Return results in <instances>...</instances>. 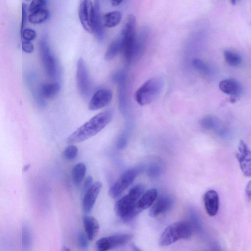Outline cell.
<instances>
[{
  "instance_id": "15",
  "label": "cell",
  "mask_w": 251,
  "mask_h": 251,
  "mask_svg": "<svg viewBox=\"0 0 251 251\" xmlns=\"http://www.w3.org/2000/svg\"><path fill=\"white\" fill-rule=\"evenodd\" d=\"M103 25V20L101 17L100 1L95 0L94 3L93 33L99 41L103 40L105 36Z\"/></svg>"
},
{
  "instance_id": "38",
  "label": "cell",
  "mask_w": 251,
  "mask_h": 251,
  "mask_svg": "<svg viewBox=\"0 0 251 251\" xmlns=\"http://www.w3.org/2000/svg\"><path fill=\"white\" fill-rule=\"evenodd\" d=\"M246 194L248 199L251 200V180L249 181L246 187Z\"/></svg>"
},
{
  "instance_id": "37",
  "label": "cell",
  "mask_w": 251,
  "mask_h": 251,
  "mask_svg": "<svg viewBox=\"0 0 251 251\" xmlns=\"http://www.w3.org/2000/svg\"><path fill=\"white\" fill-rule=\"evenodd\" d=\"M93 178L91 176H87L84 182L83 185L82 194H84L93 184Z\"/></svg>"
},
{
  "instance_id": "5",
  "label": "cell",
  "mask_w": 251,
  "mask_h": 251,
  "mask_svg": "<svg viewBox=\"0 0 251 251\" xmlns=\"http://www.w3.org/2000/svg\"><path fill=\"white\" fill-rule=\"evenodd\" d=\"M136 18L133 15L128 16L122 30V51L127 64L133 60L137 37L135 34Z\"/></svg>"
},
{
  "instance_id": "40",
  "label": "cell",
  "mask_w": 251,
  "mask_h": 251,
  "mask_svg": "<svg viewBox=\"0 0 251 251\" xmlns=\"http://www.w3.org/2000/svg\"><path fill=\"white\" fill-rule=\"evenodd\" d=\"M29 167H30V165L29 164H26V165H25L24 167L23 170L24 171H27L29 169Z\"/></svg>"
},
{
  "instance_id": "28",
  "label": "cell",
  "mask_w": 251,
  "mask_h": 251,
  "mask_svg": "<svg viewBox=\"0 0 251 251\" xmlns=\"http://www.w3.org/2000/svg\"><path fill=\"white\" fill-rule=\"evenodd\" d=\"M202 126L207 129L217 130L221 127L220 123L216 118L207 116L201 121Z\"/></svg>"
},
{
  "instance_id": "9",
  "label": "cell",
  "mask_w": 251,
  "mask_h": 251,
  "mask_svg": "<svg viewBox=\"0 0 251 251\" xmlns=\"http://www.w3.org/2000/svg\"><path fill=\"white\" fill-rule=\"evenodd\" d=\"M76 79L80 94L85 97L88 96L91 91V82L87 67L82 58H79L77 61Z\"/></svg>"
},
{
  "instance_id": "35",
  "label": "cell",
  "mask_w": 251,
  "mask_h": 251,
  "mask_svg": "<svg viewBox=\"0 0 251 251\" xmlns=\"http://www.w3.org/2000/svg\"><path fill=\"white\" fill-rule=\"evenodd\" d=\"M22 50L26 53H31L34 50L33 44L29 41H24L22 44Z\"/></svg>"
},
{
  "instance_id": "27",
  "label": "cell",
  "mask_w": 251,
  "mask_h": 251,
  "mask_svg": "<svg viewBox=\"0 0 251 251\" xmlns=\"http://www.w3.org/2000/svg\"><path fill=\"white\" fill-rule=\"evenodd\" d=\"M49 15L48 11L45 9H42L31 13L28 17V20L31 23L40 24L46 21Z\"/></svg>"
},
{
  "instance_id": "26",
  "label": "cell",
  "mask_w": 251,
  "mask_h": 251,
  "mask_svg": "<svg viewBox=\"0 0 251 251\" xmlns=\"http://www.w3.org/2000/svg\"><path fill=\"white\" fill-rule=\"evenodd\" d=\"M224 56L226 63L231 66H238L242 61L241 56L233 51L225 50L224 52Z\"/></svg>"
},
{
  "instance_id": "36",
  "label": "cell",
  "mask_w": 251,
  "mask_h": 251,
  "mask_svg": "<svg viewBox=\"0 0 251 251\" xmlns=\"http://www.w3.org/2000/svg\"><path fill=\"white\" fill-rule=\"evenodd\" d=\"M26 21V4L25 3H22V21L21 25V33L24 29V27Z\"/></svg>"
},
{
  "instance_id": "7",
  "label": "cell",
  "mask_w": 251,
  "mask_h": 251,
  "mask_svg": "<svg viewBox=\"0 0 251 251\" xmlns=\"http://www.w3.org/2000/svg\"><path fill=\"white\" fill-rule=\"evenodd\" d=\"M141 166L131 168L126 171L111 186L108 194L113 199L119 197L123 192L133 182L136 176L142 171Z\"/></svg>"
},
{
  "instance_id": "11",
  "label": "cell",
  "mask_w": 251,
  "mask_h": 251,
  "mask_svg": "<svg viewBox=\"0 0 251 251\" xmlns=\"http://www.w3.org/2000/svg\"><path fill=\"white\" fill-rule=\"evenodd\" d=\"M236 157L243 174L251 176V151L243 140L239 143Z\"/></svg>"
},
{
  "instance_id": "39",
  "label": "cell",
  "mask_w": 251,
  "mask_h": 251,
  "mask_svg": "<svg viewBox=\"0 0 251 251\" xmlns=\"http://www.w3.org/2000/svg\"><path fill=\"white\" fill-rule=\"evenodd\" d=\"M122 2V0H113L111 1V4L113 6H116L119 5Z\"/></svg>"
},
{
  "instance_id": "3",
  "label": "cell",
  "mask_w": 251,
  "mask_h": 251,
  "mask_svg": "<svg viewBox=\"0 0 251 251\" xmlns=\"http://www.w3.org/2000/svg\"><path fill=\"white\" fill-rule=\"evenodd\" d=\"M192 233L193 227L189 222H177L165 228L160 237L159 244L162 246H169L179 239H189Z\"/></svg>"
},
{
  "instance_id": "16",
  "label": "cell",
  "mask_w": 251,
  "mask_h": 251,
  "mask_svg": "<svg viewBox=\"0 0 251 251\" xmlns=\"http://www.w3.org/2000/svg\"><path fill=\"white\" fill-rule=\"evenodd\" d=\"M203 201L207 214L211 217L216 215L219 207V198L217 192L214 190L207 191L204 194Z\"/></svg>"
},
{
  "instance_id": "31",
  "label": "cell",
  "mask_w": 251,
  "mask_h": 251,
  "mask_svg": "<svg viewBox=\"0 0 251 251\" xmlns=\"http://www.w3.org/2000/svg\"><path fill=\"white\" fill-rule=\"evenodd\" d=\"M162 168L161 166L157 164H153L148 168L147 171L148 175L151 178H156L161 174Z\"/></svg>"
},
{
  "instance_id": "14",
  "label": "cell",
  "mask_w": 251,
  "mask_h": 251,
  "mask_svg": "<svg viewBox=\"0 0 251 251\" xmlns=\"http://www.w3.org/2000/svg\"><path fill=\"white\" fill-rule=\"evenodd\" d=\"M219 87L223 93L231 96L232 101H235L242 91V86L239 82L233 78H227L221 81Z\"/></svg>"
},
{
  "instance_id": "29",
  "label": "cell",
  "mask_w": 251,
  "mask_h": 251,
  "mask_svg": "<svg viewBox=\"0 0 251 251\" xmlns=\"http://www.w3.org/2000/svg\"><path fill=\"white\" fill-rule=\"evenodd\" d=\"M78 149L74 145L71 144L67 146L63 151L64 157L68 160H72L75 159L78 154Z\"/></svg>"
},
{
  "instance_id": "18",
  "label": "cell",
  "mask_w": 251,
  "mask_h": 251,
  "mask_svg": "<svg viewBox=\"0 0 251 251\" xmlns=\"http://www.w3.org/2000/svg\"><path fill=\"white\" fill-rule=\"evenodd\" d=\"M83 224L89 240H93L97 236L99 230V224L97 220L93 217L85 215L83 217Z\"/></svg>"
},
{
  "instance_id": "23",
  "label": "cell",
  "mask_w": 251,
  "mask_h": 251,
  "mask_svg": "<svg viewBox=\"0 0 251 251\" xmlns=\"http://www.w3.org/2000/svg\"><path fill=\"white\" fill-rule=\"evenodd\" d=\"M122 17V13L119 11L108 12L104 14L103 17V25L107 27H113L120 23Z\"/></svg>"
},
{
  "instance_id": "22",
  "label": "cell",
  "mask_w": 251,
  "mask_h": 251,
  "mask_svg": "<svg viewBox=\"0 0 251 251\" xmlns=\"http://www.w3.org/2000/svg\"><path fill=\"white\" fill-rule=\"evenodd\" d=\"M60 85L57 83L42 84L39 89V94L42 98L50 99L59 91Z\"/></svg>"
},
{
  "instance_id": "41",
  "label": "cell",
  "mask_w": 251,
  "mask_h": 251,
  "mask_svg": "<svg viewBox=\"0 0 251 251\" xmlns=\"http://www.w3.org/2000/svg\"><path fill=\"white\" fill-rule=\"evenodd\" d=\"M236 0H231V2L233 4H234L236 3Z\"/></svg>"
},
{
  "instance_id": "17",
  "label": "cell",
  "mask_w": 251,
  "mask_h": 251,
  "mask_svg": "<svg viewBox=\"0 0 251 251\" xmlns=\"http://www.w3.org/2000/svg\"><path fill=\"white\" fill-rule=\"evenodd\" d=\"M173 202L172 199L169 196L160 197L150 208L149 215L151 217H155L166 212L170 209Z\"/></svg>"
},
{
  "instance_id": "24",
  "label": "cell",
  "mask_w": 251,
  "mask_h": 251,
  "mask_svg": "<svg viewBox=\"0 0 251 251\" xmlns=\"http://www.w3.org/2000/svg\"><path fill=\"white\" fill-rule=\"evenodd\" d=\"M86 167L83 163H78L72 169V176L74 182L79 185L84 178Z\"/></svg>"
},
{
  "instance_id": "8",
  "label": "cell",
  "mask_w": 251,
  "mask_h": 251,
  "mask_svg": "<svg viewBox=\"0 0 251 251\" xmlns=\"http://www.w3.org/2000/svg\"><path fill=\"white\" fill-rule=\"evenodd\" d=\"M131 234H118L98 240L96 243L97 251H108L110 250L122 246L128 242L132 238Z\"/></svg>"
},
{
  "instance_id": "1",
  "label": "cell",
  "mask_w": 251,
  "mask_h": 251,
  "mask_svg": "<svg viewBox=\"0 0 251 251\" xmlns=\"http://www.w3.org/2000/svg\"><path fill=\"white\" fill-rule=\"evenodd\" d=\"M113 114V110L109 109L95 115L72 133L67 142L80 143L96 135L111 122Z\"/></svg>"
},
{
  "instance_id": "19",
  "label": "cell",
  "mask_w": 251,
  "mask_h": 251,
  "mask_svg": "<svg viewBox=\"0 0 251 251\" xmlns=\"http://www.w3.org/2000/svg\"><path fill=\"white\" fill-rule=\"evenodd\" d=\"M157 197V191L155 188L148 190L140 198L137 202V208L141 212L150 207Z\"/></svg>"
},
{
  "instance_id": "33",
  "label": "cell",
  "mask_w": 251,
  "mask_h": 251,
  "mask_svg": "<svg viewBox=\"0 0 251 251\" xmlns=\"http://www.w3.org/2000/svg\"><path fill=\"white\" fill-rule=\"evenodd\" d=\"M21 36L24 41H31L36 38L37 34L35 30L30 28H25L21 33Z\"/></svg>"
},
{
  "instance_id": "25",
  "label": "cell",
  "mask_w": 251,
  "mask_h": 251,
  "mask_svg": "<svg viewBox=\"0 0 251 251\" xmlns=\"http://www.w3.org/2000/svg\"><path fill=\"white\" fill-rule=\"evenodd\" d=\"M32 245V237L28 226L23 224L22 229V247L24 251H29Z\"/></svg>"
},
{
  "instance_id": "20",
  "label": "cell",
  "mask_w": 251,
  "mask_h": 251,
  "mask_svg": "<svg viewBox=\"0 0 251 251\" xmlns=\"http://www.w3.org/2000/svg\"><path fill=\"white\" fill-rule=\"evenodd\" d=\"M148 38V31L147 29L144 28L136 38L133 60L138 59L142 56L145 49Z\"/></svg>"
},
{
  "instance_id": "2",
  "label": "cell",
  "mask_w": 251,
  "mask_h": 251,
  "mask_svg": "<svg viewBox=\"0 0 251 251\" xmlns=\"http://www.w3.org/2000/svg\"><path fill=\"white\" fill-rule=\"evenodd\" d=\"M145 189V186L142 184L134 186L127 194L116 202L114 206L116 214L123 220L127 221L140 212L137 204L143 194Z\"/></svg>"
},
{
  "instance_id": "32",
  "label": "cell",
  "mask_w": 251,
  "mask_h": 251,
  "mask_svg": "<svg viewBox=\"0 0 251 251\" xmlns=\"http://www.w3.org/2000/svg\"><path fill=\"white\" fill-rule=\"evenodd\" d=\"M46 4L47 1L45 0H32L29 5V10L32 13L42 9H44Z\"/></svg>"
},
{
  "instance_id": "21",
  "label": "cell",
  "mask_w": 251,
  "mask_h": 251,
  "mask_svg": "<svg viewBox=\"0 0 251 251\" xmlns=\"http://www.w3.org/2000/svg\"><path fill=\"white\" fill-rule=\"evenodd\" d=\"M123 50V43L121 37L113 41L109 45L104 54L106 61H110L115 58Z\"/></svg>"
},
{
  "instance_id": "34",
  "label": "cell",
  "mask_w": 251,
  "mask_h": 251,
  "mask_svg": "<svg viewBox=\"0 0 251 251\" xmlns=\"http://www.w3.org/2000/svg\"><path fill=\"white\" fill-rule=\"evenodd\" d=\"M88 240L85 234L79 232L77 235V242L79 248L82 250H86L88 246Z\"/></svg>"
},
{
  "instance_id": "6",
  "label": "cell",
  "mask_w": 251,
  "mask_h": 251,
  "mask_svg": "<svg viewBox=\"0 0 251 251\" xmlns=\"http://www.w3.org/2000/svg\"><path fill=\"white\" fill-rule=\"evenodd\" d=\"M39 43L40 55L45 71L49 76L56 79L58 76V64L50 52L47 37L43 36Z\"/></svg>"
},
{
  "instance_id": "12",
  "label": "cell",
  "mask_w": 251,
  "mask_h": 251,
  "mask_svg": "<svg viewBox=\"0 0 251 251\" xmlns=\"http://www.w3.org/2000/svg\"><path fill=\"white\" fill-rule=\"evenodd\" d=\"M100 181H96L83 194L82 209L84 213H89L92 210L101 188Z\"/></svg>"
},
{
  "instance_id": "30",
  "label": "cell",
  "mask_w": 251,
  "mask_h": 251,
  "mask_svg": "<svg viewBox=\"0 0 251 251\" xmlns=\"http://www.w3.org/2000/svg\"><path fill=\"white\" fill-rule=\"evenodd\" d=\"M192 64L197 70L203 74L207 75L210 72V69L207 64L200 59H194Z\"/></svg>"
},
{
  "instance_id": "4",
  "label": "cell",
  "mask_w": 251,
  "mask_h": 251,
  "mask_svg": "<svg viewBox=\"0 0 251 251\" xmlns=\"http://www.w3.org/2000/svg\"><path fill=\"white\" fill-rule=\"evenodd\" d=\"M164 86V81L162 77H152L147 80L137 90L135 94V100L140 105H148L159 96Z\"/></svg>"
},
{
  "instance_id": "13",
  "label": "cell",
  "mask_w": 251,
  "mask_h": 251,
  "mask_svg": "<svg viewBox=\"0 0 251 251\" xmlns=\"http://www.w3.org/2000/svg\"><path fill=\"white\" fill-rule=\"evenodd\" d=\"M112 97L111 91L107 89H101L97 91L92 96L88 105L89 110L94 111L108 105Z\"/></svg>"
},
{
  "instance_id": "10",
  "label": "cell",
  "mask_w": 251,
  "mask_h": 251,
  "mask_svg": "<svg viewBox=\"0 0 251 251\" xmlns=\"http://www.w3.org/2000/svg\"><path fill=\"white\" fill-rule=\"evenodd\" d=\"M94 3L90 0H81L78 9V16L84 29L89 33H93V19Z\"/></svg>"
}]
</instances>
